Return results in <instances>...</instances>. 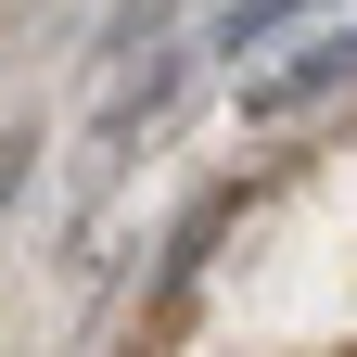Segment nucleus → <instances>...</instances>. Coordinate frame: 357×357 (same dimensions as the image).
<instances>
[{
    "label": "nucleus",
    "instance_id": "f257e3e1",
    "mask_svg": "<svg viewBox=\"0 0 357 357\" xmlns=\"http://www.w3.org/2000/svg\"><path fill=\"white\" fill-rule=\"evenodd\" d=\"M332 89H357V26H344V38H306L281 77H255L243 115H306V102H332Z\"/></svg>",
    "mask_w": 357,
    "mask_h": 357
},
{
    "label": "nucleus",
    "instance_id": "f03ea898",
    "mask_svg": "<svg viewBox=\"0 0 357 357\" xmlns=\"http://www.w3.org/2000/svg\"><path fill=\"white\" fill-rule=\"evenodd\" d=\"M281 26H294V0H230V26H217V52L243 64V52H268Z\"/></svg>",
    "mask_w": 357,
    "mask_h": 357
},
{
    "label": "nucleus",
    "instance_id": "7ed1b4c3",
    "mask_svg": "<svg viewBox=\"0 0 357 357\" xmlns=\"http://www.w3.org/2000/svg\"><path fill=\"white\" fill-rule=\"evenodd\" d=\"M26 153H38V141H0V204H13V178H26Z\"/></svg>",
    "mask_w": 357,
    "mask_h": 357
}]
</instances>
